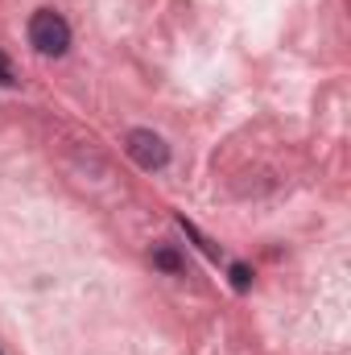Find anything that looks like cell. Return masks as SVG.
Here are the masks:
<instances>
[{
	"label": "cell",
	"instance_id": "cell-1",
	"mask_svg": "<svg viewBox=\"0 0 351 355\" xmlns=\"http://www.w3.org/2000/svg\"><path fill=\"white\" fill-rule=\"evenodd\" d=\"M29 42H33L37 54L58 58V54H67V46H71V25H67L54 8H37L33 21H29Z\"/></svg>",
	"mask_w": 351,
	"mask_h": 355
},
{
	"label": "cell",
	"instance_id": "cell-2",
	"mask_svg": "<svg viewBox=\"0 0 351 355\" xmlns=\"http://www.w3.org/2000/svg\"><path fill=\"white\" fill-rule=\"evenodd\" d=\"M124 149H128V157H132L141 170H162V166L170 162L166 141H162L157 132H149V128H132L128 141H124Z\"/></svg>",
	"mask_w": 351,
	"mask_h": 355
},
{
	"label": "cell",
	"instance_id": "cell-3",
	"mask_svg": "<svg viewBox=\"0 0 351 355\" xmlns=\"http://www.w3.org/2000/svg\"><path fill=\"white\" fill-rule=\"evenodd\" d=\"M153 265L166 268V272H178V268H182V257H178L174 248H157V252H153Z\"/></svg>",
	"mask_w": 351,
	"mask_h": 355
},
{
	"label": "cell",
	"instance_id": "cell-4",
	"mask_svg": "<svg viewBox=\"0 0 351 355\" xmlns=\"http://www.w3.org/2000/svg\"><path fill=\"white\" fill-rule=\"evenodd\" d=\"M232 285L244 293V289L252 285V268H248V265H232Z\"/></svg>",
	"mask_w": 351,
	"mask_h": 355
},
{
	"label": "cell",
	"instance_id": "cell-5",
	"mask_svg": "<svg viewBox=\"0 0 351 355\" xmlns=\"http://www.w3.org/2000/svg\"><path fill=\"white\" fill-rule=\"evenodd\" d=\"M17 83V75H12V67H8V58L0 54V87H12Z\"/></svg>",
	"mask_w": 351,
	"mask_h": 355
}]
</instances>
